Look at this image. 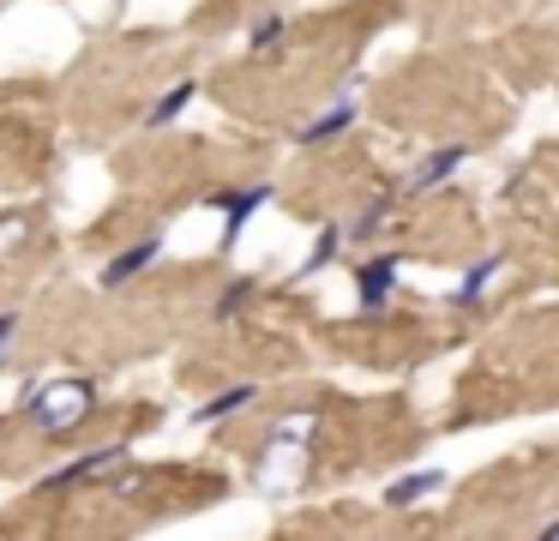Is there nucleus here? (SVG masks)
Segmentation results:
<instances>
[{
    "label": "nucleus",
    "mask_w": 559,
    "mask_h": 541,
    "mask_svg": "<svg viewBox=\"0 0 559 541\" xmlns=\"http://www.w3.org/2000/svg\"><path fill=\"white\" fill-rule=\"evenodd\" d=\"M457 163H463V144H445V151H433V156L421 163V175L409 180V192H427V187H439V180H445Z\"/></svg>",
    "instance_id": "6e6552de"
},
{
    "label": "nucleus",
    "mask_w": 559,
    "mask_h": 541,
    "mask_svg": "<svg viewBox=\"0 0 559 541\" xmlns=\"http://www.w3.org/2000/svg\"><path fill=\"white\" fill-rule=\"evenodd\" d=\"M385 216H391V199H373L361 216H355V228H349V235H355V240H373L379 228H385Z\"/></svg>",
    "instance_id": "f8f14e48"
},
{
    "label": "nucleus",
    "mask_w": 559,
    "mask_h": 541,
    "mask_svg": "<svg viewBox=\"0 0 559 541\" xmlns=\"http://www.w3.org/2000/svg\"><path fill=\"white\" fill-rule=\"evenodd\" d=\"M247 295H253V277H235V283L217 295V319H229V313H241V307H247Z\"/></svg>",
    "instance_id": "ddd939ff"
},
{
    "label": "nucleus",
    "mask_w": 559,
    "mask_h": 541,
    "mask_svg": "<svg viewBox=\"0 0 559 541\" xmlns=\"http://www.w3.org/2000/svg\"><path fill=\"white\" fill-rule=\"evenodd\" d=\"M349 120H355V103H337V108H331V115L307 120V127H301V139H307V144H319V139H337V132L349 127Z\"/></svg>",
    "instance_id": "1a4fd4ad"
},
{
    "label": "nucleus",
    "mask_w": 559,
    "mask_h": 541,
    "mask_svg": "<svg viewBox=\"0 0 559 541\" xmlns=\"http://www.w3.org/2000/svg\"><path fill=\"white\" fill-rule=\"evenodd\" d=\"M433 487H445V475L439 469H415V475H403V481H391L385 487V505H409V499H427Z\"/></svg>",
    "instance_id": "0eeeda50"
},
{
    "label": "nucleus",
    "mask_w": 559,
    "mask_h": 541,
    "mask_svg": "<svg viewBox=\"0 0 559 541\" xmlns=\"http://www.w3.org/2000/svg\"><path fill=\"white\" fill-rule=\"evenodd\" d=\"M193 91H199V79H181L175 91H163V96H157V108H151V120H145V127H175V120L187 115V103H193Z\"/></svg>",
    "instance_id": "423d86ee"
},
{
    "label": "nucleus",
    "mask_w": 559,
    "mask_h": 541,
    "mask_svg": "<svg viewBox=\"0 0 559 541\" xmlns=\"http://www.w3.org/2000/svg\"><path fill=\"white\" fill-rule=\"evenodd\" d=\"M337 247H343V228H325V235L313 240V252H307L301 271H319V264H331V259H337Z\"/></svg>",
    "instance_id": "4468645a"
},
{
    "label": "nucleus",
    "mask_w": 559,
    "mask_h": 541,
    "mask_svg": "<svg viewBox=\"0 0 559 541\" xmlns=\"http://www.w3.org/2000/svg\"><path fill=\"white\" fill-rule=\"evenodd\" d=\"M493 271H499V259H481V264H475V271L457 283V295H451V301H457V307H469V301H481V289L493 283Z\"/></svg>",
    "instance_id": "9d476101"
},
{
    "label": "nucleus",
    "mask_w": 559,
    "mask_h": 541,
    "mask_svg": "<svg viewBox=\"0 0 559 541\" xmlns=\"http://www.w3.org/2000/svg\"><path fill=\"white\" fill-rule=\"evenodd\" d=\"M247 36H253V48H265V43H277V36H283V19H277V12H271V19H259V24H253V31H247Z\"/></svg>",
    "instance_id": "2eb2a0df"
},
{
    "label": "nucleus",
    "mask_w": 559,
    "mask_h": 541,
    "mask_svg": "<svg viewBox=\"0 0 559 541\" xmlns=\"http://www.w3.org/2000/svg\"><path fill=\"white\" fill-rule=\"evenodd\" d=\"M217 204H223V216H229V223H223V252H229L235 240H241V228L253 223L259 204H271V187H241V192H229V199H217Z\"/></svg>",
    "instance_id": "7ed1b4c3"
},
{
    "label": "nucleus",
    "mask_w": 559,
    "mask_h": 541,
    "mask_svg": "<svg viewBox=\"0 0 559 541\" xmlns=\"http://www.w3.org/2000/svg\"><path fill=\"white\" fill-rule=\"evenodd\" d=\"M127 457V445H97L91 457H79V463H61L55 475H43V487H73V481H91V475H103V469H115Z\"/></svg>",
    "instance_id": "20e7f679"
},
{
    "label": "nucleus",
    "mask_w": 559,
    "mask_h": 541,
    "mask_svg": "<svg viewBox=\"0 0 559 541\" xmlns=\"http://www.w3.org/2000/svg\"><path fill=\"white\" fill-rule=\"evenodd\" d=\"M397 271H403L397 252H379V259H367L361 271H355V289H361V307H367V313H379V307L391 301V289H397Z\"/></svg>",
    "instance_id": "f03ea898"
},
{
    "label": "nucleus",
    "mask_w": 559,
    "mask_h": 541,
    "mask_svg": "<svg viewBox=\"0 0 559 541\" xmlns=\"http://www.w3.org/2000/svg\"><path fill=\"white\" fill-rule=\"evenodd\" d=\"M25 403H31V421H37L43 433H67L79 415H91V385L61 379V385H43V391H31Z\"/></svg>",
    "instance_id": "f257e3e1"
},
{
    "label": "nucleus",
    "mask_w": 559,
    "mask_h": 541,
    "mask_svg": "<svg viewBox=\"0 0 559 541\" xmlns=\"http://www.w3.org/2000/svg\"><path fill=\"white\" fill-rule=\"evenodd\" d=\"M157 252H163V240H157V235H145V240H139V247H127L121 259H115L109 271H103V283L115 289V283H127V277H139V271H145L151 259H157Z\"/></svg>",
    "instance_id": "39448f33"
},
{
    "label": "nucleus",
    "mask_w": 559,
    "mask_h": 541,
    "mask_svg": "<svg viewBox=\"0 0 559 541\" xmlns=\"http://www.w3.org/2000/svg\"><path fill=\"white\" fill-rule=\"evenodd\" d=\"M253 385H229V391H223V397H211V403L205 409H199V421H217V415H229V409H241V403H253Z\"/></svg>",
    "instance_id": "9b49d317"
}]
</instances>
